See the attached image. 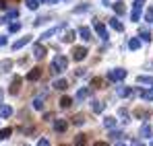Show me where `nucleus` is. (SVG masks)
Wrapping results in <instances>:
<instances>
[{"label": "nucleus", "instance_id": "obj_1", "mask_svg": "<svg viewBox=\"0 0 153 146\" xmlns=\"http://www.w3.org/2000/svg\"><path fill=\"white\" fill-rule=\"evenodd\" d=\"M73 56H75V60H83V58L87 56V49L85 48H75L73 49Z\"/></svg>", "mask_w": 153, "mask_h": 146}, {"label": "nucleus", "instance_id": "obj_2", "mask_svg": "<svg viewBox=\"0 0 153 146\" xmlns=\"http://www.w3.org/2000/svg\"><path fill=\"white\" fill-rule=\"evenodd\" d=\"M151 134H153L151 125H149V123H145V125L141 128V138H151Z\"/></svg>", "mask_w": 153, "mask_h": 146}, {"label": "nucleus", "instance_id": "obj_3", "mask_svg": "<svg viewBox=\"0 0 153 146\" xmlns=\"http://www.w3.org/2000/svg\"><path fill=\"white\" fill-rule=\"evenodd\" d=\"M126 76V72L124 70H116V72H110V78L112 80H120V78H124Z\"/></svg>", "mask_w": 153, "mask_h": 146}, {"label": "nucleus", "instance_id": "obj_4", "mask_svg": "<svg viewBox=\"0 0 153 146\" xmlns=\"http://www.w3.org/2000/svg\"><path fill=\"white\" fill-rule=\"evenodd\" d=\"M87 144V138H85V134H79L75 138V146H85Z\"/></svg>", "mask_w": 153, "mask_h": 146}, {"label": "nucleus", "instance_id": "obj_5", "mask_svg": "<svg viewBox=\"0 0 153 146\" xmlns=\"http://www.w3.org/2000/svg\"><path fill=\"white\" fill-rule=\"evenodd\" d=\"M54 128H56V132H64V130H66V122H64V120H60V122L54 123Z\"/></svg>", "mask_w": 153, "mask_h": 146}, {"label": "nucleus", "instance_id": "obj_6", "mask_svg": "<svg viewBox=\"0 0 153 146\" xmlns=\"http://www.w3.org/2000/svg\"><path fill=\"white\" fill-rule=\"evenodd\" d=\"M139 82H143V84H153V78L151 76H139Z\"/></svg>", "mask_w": 153, "mask_h": 146}, {"label": "nucleus", "instance_id": "obj_7", "mask_svg": "<svg viewBox=\"0 0 153 146\" xmlns=\"http://www.w3.org/2000/svg\"><path fill=\"white\" fill-rule=\"evenodd\" d=\"M110 23H112V27L114 29H118V31H122L124 27H122V23H118V19H110Z\"/></svg>", "mask_w": 153, "mask_h": 146}, {"label": "nucleus", "instance_id": "obj_8", "mask_svg": "<svg viewBox=\"0 0 153 146\" xmlns=\"http://www.w3.org/2000/svg\"><path fill=\"white\" fill-rule=\"evenodd\" d=\"M71 103H73V101H71L68 97H62V99H60V105H62V107H71Z\"/></svg>", "mask_w": 153, "mask_h": 146}, {"label": "nucleus", "instance_id": "obj_9", "mask_svg": "<svg viewBox=\"0 0 153 146\" xmlns=\"http://www.w3.org/2000/svg\"><path fill=\"white\" fill-rule=\"evenodd\" d=\"M93 111H97V113L103 111V103H97V101H95V103H93Z\"/></svg>", "mask_w": 153, "mask_h": 146}, {"label": "nucleus", "instance_id": "obj_10", "mask_svg": "<svg viewBox=\"0 0 153 146\" xmlns=\"http://www.w3.org/2000/svg\"><path fill=\"white\" fill-rule=\"evenodd\" d=\"M103 123H105V128H114V123H116V122H114V117H105V122H103Z\"/></svg>", "mask_w": 153, "mask_h": 146}, {"label": "nucleus", "instance_id": "obj_11", "mask_svg": "<svg viewBox=\"0 0 153 146\" xmlns=\"http://www.w3.org/2000/svg\"><path fill=\"white\" fill-rule=\"evenodd\" d=\"M141 35H143V39H145V41H149V39H151V33H149L147 29H143V31H141Z\"/></svg>", "mask_w": 153, "mask_h": 146}, {"label": "nucleus", "instance_id": "obj_12", "mask_svg": "<svg viewBox=\"0 0 153 146\" xmlns=\"http://www.w3.org/2000/svg\"><path fill=\"white\" fill-rule=\"evenodd\" d=\"M0 113H2V117H8V115H10V107H2Z\"/></svg>", "mask_w": 153, "mask_h": 146}, {"label": "nucleus", "instance_id": "obj_13", "mask_svg": "<svg viewBox=\"0 0 153 146\" xmlns=\"http://www.w3.org/2000/svg\"><path fill=\"white\" fill-rule=\"evenodd\" d=\"M118 95H122V97H128V95H130V89H118Z\"/></svg>", "mask_w": 153, "mask_h": 146}, {"label": "nucleus", "instance_id": "obj_14", "mask_svg": "<svg viewBox=\"0 0 153 146\" xmlns=\"http://www.w3.org/2000/svg\"><path fill=\"white\" fill-rule=\"evenodd\" d=\"M114 8H116V12H118V15H122V12H124V6H122L120 2H118V4H114Z\"/></svg>", "mask_w": 153, "mask_h": 146}, {"label": "nucleus", "instance_id": "obj_15", "mask_svg": "<svg viewBox=\"0 0 153 146\" xmlns=\"http://www.w3.org/2000/svg\"><path fill=\"white\" fill-rule=\"evenodd\" d=\"M8 134H10V130H8V128H6V130H2V132H0V140L8 138Z\"/></svg>", "mask_w": 153, "mask_h": 146}, {"label": "nucleus", "instance_id": "obj_16", "mask_svg": "<svg viewBox=\"0 0 153 146\" xmlns=\"http://www.w3.org/2000/svg\"><path fill=\"white\" fill-rule=\"evenodd\" d=\"M29 78H31V80H33V78H39V70L35 68L33 72H29Z\"/></svg>", "mask_w": 153, "mask_h": 146}, {"label": "nucleus", "instance_id": "obj_17", "mask_svg": "<svg viewBox=\"0 0 153 146\" xmlns=\"http://www.w3.org/2000/svg\"><path fill=\"white\" fill-rule=\"evenodd\" d=\"M73 122H75L76 125H81V123L85 122V117H83V115H76V117H75V120H73Z\"/></svg>", "mask_w": 153, "mask_h": 146}, {"label": "nucleus", "instance_id": "obj_18", "mask_svg": "<svg viewBox=\"0 0 153 146\" xmlns=\"http://www.w3.org/2000/svg\"><path fill=\"white\" fill-rule=\"evenodd\" d=\"M81 35H83V39H91L89 37V29H81Z\"/></svg>", "mask_w": 153, "mask_h": 146}, {"label": "nucleus", "instance_id": "obj_19", "mask_svg": "<svg viewBox=\"0 0 153 146\" xmlns=\"http://www.w3.org/2000/svg\"><path fill=\"white\" fill-rule=\"evenodd\" d=\"M110 136H112V140H120V138H122V134H120V132H112Z\"/></svg>", "mask_w": 153, "mask_h": 146}, {"label": "nucleus", "instance_id": "obj_20", "mask_svg": "<svg viewBox=\"0 0 153 146\" xmlns=\"http://www.w3.org/2000/svg\"><path fill=\"white\" fill-rule=\"evenodd\" d=\"M143 97L147 99V101H151V99H153V91H145V93H143Z\"/></svg>", "mask_w": 153, "mask_h": 146}, {"label": "nucleus", "instance_id": "obj_21", "mask_svg": "<svg viewBox=\"0 0 153 146\" xmlns=\"http://www.w3.org/2000/svg\"><path fill=\"white\" fill-rule=\"evenodd\" d=\"M139 48V39H130V49H137Z\"/></svg>", "mask_w": 153, "mask_h": 146}, {"label": "nucleus", "instance_id": "obj_22", "mask_svg": "<svg viewBox=\"0 0 153 146\" xmlns=\"http://www.w3.org/2000/svg\"><path fill=\"white\" fill-rule=\"evenodd\" d=\"M87 95H89V91H87V89H83V91H79V99H85Z\"/></svg>", "mask_w": 153, "mask_h": 146}, {"label": "nucleus", "instance_id": "obj_23", "mask_svg": "<svg viewBox=\"0 0 153 146\" xmlns=\"http://www.w3.org/2000/svg\"><path fill=\"white\" fill-rule=\"evenodd\" d=\"M56 89H66V82H64V80H58V82H56Z\"/></svg>", "mask_w": 153, "mask_h": 146}, {"label": "nucleus", "instance_id": "obj_24", "mask_svg": "<svg viewBox=\"0 0 153 146\" xmlns=\"http://www.w3.org/2000/svg\"><path fill=\"white\" fill-rule=\"evenodd\" d=\"M37 146H50V144H48V140H39V144H37Z\"/></svg>", "mask_w": 153, "mask_h": 146}, {"label": "nucleus", "instance_id": "obj_25", "mask_svg": "<svg viewBox=\"0 0 153 146\" xmlns=\"http://www.w3.org/2000/svg\"><path fill=\"white\" fill-rule=\"evenodd\" d=\"M130 146H145V144H141L139 140H132V144H130Z\"/></svg>", "mask_w": 153, "mask_h": 146}, {"label": "nucleus", "instance_id": "obj_26", "mask_svg": "<svg viewBox=\"0 0 153 146\" xmlns=\"http://www.w3.org/2000/svg\"><path fill=\"white\" fill-rule=\"evenodd\" d=\"M95 146H108L105 142H95Z\"/></svg>", "mask_w": 153, "mask_h": 146}, {"label": "nucleus", "instance_id": "obj_27", "mask_svg": "<svg viewBox=\"0 0 153 146\" xmlns=\"http://www.w3.org/2000/svg\"><path fill=\"white\" fill-rule=\"evenodd\" d=\"M116 146H124V144H122V142H118V144H116Z\"/></svg>", "mask_w": 153, "mask_h": 146}, {"label": "nucleus", "instance_id": "obj_28", "mask_svg": "<svg viewBox=\"0 0 153 146\" xmlns=\"http://www.w3.org/2000/svg\"><path fill=\"white\" fill-rule=\"evenodd\" d=\"M151 146H153V144H151Z\"/></svg>", "mask_w": 153, "mask_h": 146}]
</instances>
